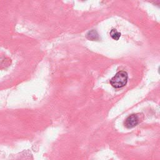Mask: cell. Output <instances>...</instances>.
<instances>
[{
    "label": "cell",
    "mask_w": 160,
    "mask_h": 160,
    "mask_svg": "<svg viewBox=\"0 0 160 160\" xmlns=\"http://www.w3.org/2000/svg\"><path fill=\"white\" fill-rule=\"evenodd\" d=\"M128 79V74L124 71H120L118 72L110 80L111 86L116 88L119 89L124 87Z\"/></svg>",
    "instance_id": "cell-1"
},
{
    "label": "cell",
    "mask_w": 160,
    "mask_h": 160,
    "mask_svg": "<svg viewBox=\"0 0 160 160\" xmlns=\"http://www.w3.org/2000/svg\"><path fill=\"white\" fill-rule=\"evenodd\" d=\"M139 122V118L138 114H132L128 116L124 121V126L128 128L131 129L138 124Z\"/></svg>",
    "instance_id": "cell-2"
},
{
    "label": "cell",
    "mask_w": 160,
    "mask_h": 160,
    "mask_svg": "<svg viewBox=\"0 0 160 160\" xmlns=\"http://www.w3.org/2000/svg\"><path fill=\"white\" fill-rule=\"evenodd\" d=\"M110 36L113 39L118 41L121 37V33L118 32L116 29H112L110 31Z\"/></svg>",
    "instance_id": "cell-3"
},
{
    "label": "cell",
    "mask_w": 160,
    "mask_h": 160,
    "mask_svg": "<svg viewBox=\"0 0 160 160\" xmlns=\"http://www.w3.org/2000/svg\"><path fill=\"white\" fill-rule=\"evenodd\" d=\"M88 36L89 37V38L90 39H92V40L97 39L98 38V35L97 32L94 31H91L89 32L88 34Z\"/></svg>",
    "instance_id": "cell-4"
}]
</instances>
